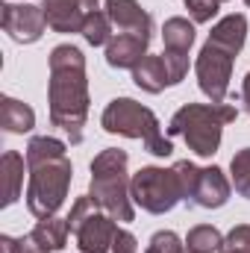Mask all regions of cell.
<instances>
[{
	"label": "cell",
	"mask_w": 250,
	"mask_h": 253,
	"mask_svg": "<svg viewBox=\"0 0 250 253\" xmlns=\"http://www.w3.org/2000/svg\"><path fill=\"white\" fill-rule=\"evenodd\" d=\"M233 65H236V53H230L221 44L206 39V44L197 53L194 74H197V85L209 97V103H224L227 100L230 80H233Z\"/></svg>",
	"instance_id": "9c48e42d"
},
{
	"label": "cell",
	"mask_w": 250,
	"mask_h": 253,
	"mask_svg": "<svg viewBox=\"0 0 250 253\" xmlns=\"http://www.w3.org/2000/svg\"><path fill=\"white\" fill-rule=\"evenodd\" d=\"M209 42H215V44H221L224 50H230V53L239 56L242 47H245V42H248V18H245L242 12H233V15L221 18V21L212 27Z\"/></svg>",
	"instance_id": "2e32d148"
},
{
	"label": "cell",
	"mask_w": 250,
	"mask_h": 253,
	"mask_svg": "<svg viewBox=\"0 0 250 253\" xmlns=\"http://www.w3.org/2000/svg\"><path fill=\"white\" fill-rule=\"evenodd\" d=\"M18 245H21V253H50L39 239H36V236H33V233H27L24 239H18Z\"/></svg>",
	"instance_id": "4316f807"
},
{
	"label": "cell",
	"mask_w": 250,
	"mask_h": 253,
	"mask_svg": "<svg viewBox=\"0 0 250 253\" xmlns=\"http://www.w3.org/2000/svg\"><path fill=\"white\" fill-rule=\"evenodd\" d=\"M174 174L183 189V203H188V206L221 209L233 194V183L227 180V174L218 165L197 168L194 162L180 159V162H174Z\"/></svg>",
	"instance_id": "8992f818"
},
{
	"label": "cell",
	"mask_w": 250,
	"mask_h": 253,
	"mask_svg": "<svg viewBox=\"0 0 250 253\" xmlns=\"http://www.w3.org/2000/svg\"><path fill=\"white\" fill-rule=\"evenodd\" d=\"M33 236H36L50 253H56V251H62V248H68L71 224H68V218H59V215L39 218V224L33 227Z\"/></svg>",
	"instance_id": "d6986e66"
},
{
	"label": "cell",
	"mask_w": 250,
	"mask_h": 253,
	"mask_svg": "<svg viewBox=\"0 0 250 253\" xmlns=\"http://www.w3.org/2000/svg\"><path fill=\"white\" fill-rule=\"evenodd\" d=\"M109 253H138V239L124 230V227H118L115 230V239H112V251Z\"/></svg>",
	"instance_id": "484cf974"
},
{
	"label": "cell",
	"mask_w": 250,
	"mask_h": 253,
	"mask_svg": "<svg viewBox=\"0 0 250 253\" xmlns=\"http://www.w3.org/2000/svg\"><path fill=\"white\" fill-rule=\"evenodd\" d=\"M103 9L115 27V33H135V36H153V18L147 9H141L138 0H103Z\"/></svg>",
	"instance_id": "4fadbf2b"
},
{
	"label": "cell",
	"mask_w": 250,
	"mask_h": 253,
	"mask_svg": "<svg viewBox=\"0 0 250 253\" xmlns=\"http://www.w3.org/2000/svg\"><path fill=\"white\" fill-rule=\"evenodd\" d=\"M0 24L6 36L18 44H36L47 33V18L42 6L33 3H3L0 6Z\"/></svg>",
	"instance_id": "8fae6325"
},
{
	"label": "cell",
	"mask_w": 250,
	"mask_h": 253,
	"mask_svg": "<svg viewBox=\"0 0 250 253\" xmlns=\"http://www.w3.org/2000/svg\"><path fill=\"white\" fill-rule=\"evenodd\" d=\"M242 103H245V109H248V115H250V71L242 80Z\"/></svg>",
	"instance_id": "f1b7e54d"
},
{
	"label": "cell",
	"mask_w": 250,
	"mask_h": 253,
	"mask_svg": "<svg viewBox=\"0 0 250 253\" xmlns=\"http://www.w3.org/2000/svg\"><path fill=\"white\" fill-rule=\"evenodd\" d=\"M80 253H85V251H80Z\"/></svg>",
	"instance_id": "1f68e13d"
},
{
	"label": "cell",
	"mask_w": 250,
	"mask_h": 253,
	"mask_svg": "<svg viewBox=\"0 0 250 253\" xmlns=\"http://www.w3.org/2000/svg\"><path fill=\"white\" fill-rule=\"evenodd\" d=\"M230 174H233V189L250 200V147L236 150V156L230 162Z\"/></svg>",
	"instance_id": "7402d4cb"
},
{
	"label": "cell",
	"mask_w": 250,
	"mask_h": 253,
	"mask_svg": "<svg viewBox=\"0 0 250 253\" xmlns=\"http://www.w3.org/2000/svg\"><path fill=\"white\" fill-rule=\"evenodd\" d=\"M186 253H194V251H186Z\"/></svg>",
	"instance_id": "4dcf8cb0"
},
{
	"label": "cell",
	"mask_w": 250,
	"mask_h": 253,
	"mask_svg": "<svg viewBox=\"0 0 250 253\" xmlns=\"http://www.w3.org/2000/svg\"><path fill=\"white\" fill-rule=\"evenodd\" d=\"M194 24H209L227 0H183Z\"/></svg>",
	"instance_id": "d4e9b609"
},
{
	"label": "cell",
	"mask_w": 250,
	"mask_h": 253,
	"mask_svg": "<svg viewBox=\"0 0 250 253\" xmlns=\"http://www.w3.org/2000/svg\"><path fill=\"white\" fill-rule=\"evenodd\" d=\"M24 171H27V156L18 150H6L0 156V174H3V206H12L21 191H24Z\"/></svg>",
	"instance_id": "e0dca14e"
},
{
	"label": "cell",
	"mask_w": 250,
	"mask_h": 253,
	"mask_svg": "<svg viewBox=\"0 0 250 253\" xmlns=\"http://www.w3.org/2000/svg\"><path fill=\"white\" fill-rule=\"evenodd\" d=\"M218 253H250V224H236L227 236Z\"/></svg>",
	"instance_id": "cb8c5ba5"
},
{
	"label": "cell",
	"mask_w": 250,
	"mask_h": 253,
	"mask_svg": "<svg viewBox=\"0 0 250 253\" xmlns=\"http://www.w3.org/2000/svg\"><path fill=\"white\" fill-rule=\"evenodd\" d=\"M68 224H71V236L77 239V248L85 253H109L112 251V239H115V218L106 215L91 194L77 197L71 212H68Z\"/></svg>",
	"instance_id": "52a82bcc"
},
{
	"label": "cell",
	"mask_w": 250,
	"mask_h": 253,
	"mask_svg": "<svg viewBox=\"0 0 250 253\" xmlns=\"http://www.w3.org/2000/svg\"><path fill=\"white\" fill-rule=\"evenodd\" d=\"M144 253H186V242L174 230H159V233L150 236Z\"/></svg>",
	"instance_id": "603a6c76"
},
{
	"label": "cell",
	"mask_w": 250,
	"mask_h": 253,
	"mask_svg": "<svg viewBox=\"0 0 250 253\" xmlns=\"http://www.w3.org/2000/svg\"><path fill=\"white\" fill-rule=\"evenodd\" d=\"M47 27L59 36H74L83 33L85 18L100 9V0H42Z\"/></svg>",
	"instance_id": "7c38bea8"
},
{
	"label": "cell",
	"mask_w": 250,
	"mask_h": 253,
	"mask_svg": "<svg viewBox=\"0 0 250 253\" xmlns=\"http://www.w3.org/2000/svg\"><path fill=\"white\" fill-rule=\"evenodd\" d=\"M91 47H106L109 42H112V36H115V27H112V21H109V15H106V9H94L88 18H85V24H83V33H80Z\"/></svg>",
	"instance_id": "ffe728a7"
},
{
	"label": "cell",
	"mask_w": 250,
	"mask_h": 253,
	"mask_svg": "<svg viewBox=\"0 0 250 253\" xmlns=\"http://www.w3.org/2000/svg\"><path fill=\"white\" fill-rule=\"evenodd\" d=\"M221 245H224V236L212 224H197L186 236V251H194V253H218Z\"/></svg>",
	"instance_id": "44dd1931"
},
{
	"label": "cell",
	"mask_w": 250,
	"mask_h": 253,
	"mask_svg": "<svg viewBox=\"0 0 250 253\" xmlns=\"http://www.w3.org/2000/svg\"><path fill=\"white\" fill-rule=\"evenodd\" d=\"M129 194L132 203L150 215H165L177 203H183V189L174 168H159V165H147L138 174H132Z\"/></svg>",
	"instance_id": "ba28073f"
},
{
	"label": "cell",
	"mask_w": 250,
	"mask_h": 253,
	"mask_svg": "<svg viewBox=\"0 0 250 253\" xmlns=\"http://www.w3.org/2000/svg\"><path fill=\"white\" fill-rule=\"evenodd\" d=\"M236 118L239 109L230 103H186L171 115L168 135H180L191 153L212 159L221 147L224 126L233 124Z\"/></svg>",
	"instance_id": "3957f363"
},
{
	"label": "cell",
	"mask_w": 250,
	"mask_h": 253,
	"mask_svg": "<svg viewBox=\"0 0 250 253\" xmlns=\"http://www.w3.org/2000/svg\"><path fill=\"white\" fill-rule=\"evenodd\" d=\"M132 83H135L141 91H147V94L165 91V88L171 85V71H168L165 56H162V53H159V56L147 53L141 62L132 68Z\"/></svg>",
	"instance_id": "9a60e30c"
},
{
	"label": "cell",
	"mask_w": 250,
	"mask_h": 253,
	"mask_svg": "<svg viewBox=\"0 0 250 253\" xmlns=\"http://www.w3.org/2000/svg\"><path fill=\"white\" fill-rule=\"evenodd\" d=\"M50 121L68 132L71 144H83V126L88 121V77L85 56L74 44H56L50 50V83H47Z\"/></svg>",
	"instance_id": "6da1fadb"
},
{
	"label": "cell",
	"mask_w": 250,
	"mask_h": 253,
	"mask_svg": "<svg viewBox=\"0 0 250 253\" xmlns=\"http://www.w3.org/2000/svg\"><path fill=\"white\" fill-rule=\"evenodd\" d=\"M245 3H248V6H250V0H245Z\"/></svg>",
	"instance_id": "f546056e"
},
{
	"label": "cell",
	"mask_w": 250,
	"mask_h": 253,
	"mask_svg": "<svg viewBox=\"0 0 250 253\" xmlns=\"http://www.w3.org/2000/svg\"><path fill=\"white\" fill-rule=\"evenodd\" d=\"M0 251L3 253H21V245H18V239H12V236H0Z\"/></svg>",
	"instance_id": "83f0119b"
},
{
	"label": "cell",
	"mask_w": 250,
	"mask_h": 253,
	"mask_svg": "<svg viewBox=\"0 0 250 253\" xmlns=\"http://www.w3.org/2000/svg\"><path fill=\"white\" fill-rule=\"evenodd\" d=\"M100 126L109 135H124V138H141V144L147 147V153L153 156H171L174 144L171 138L162 135L159 129V118L153 115V109L141 106L132 97H115L106 103L103 115H100Z\"/></svg>",
	"instance_id": "5b68a950"
},
{
	"label": "cell",
	"mask_w": 250,
	"mask_h": 253,
	"mask_svg": "<svg viewBox=\"0 0 250 253\" xmlns=\"http://www.w3.org/2000/svg\"><path fill=\"white\" fill-rule=\"evenodd\" d=\"M0 126L12 135H24L36 126V112L30 103L15 97H0Z\"/></svg>",
	"instance_id": "ac0fdd59"
},
{
	"label": "cell",
	"mask_w": 250,
	"mask_h": 253,
	"mask_svg": "<svg viewBox=\"0 0 250 253\" xmlns=\"http://www.w3.org/2000/svg\"><path fill=\"white\" fill-rule=\"evenodd\" d=\"M129 156L121 147H106L91 159V183H88V194L91 200L112 215L115 221H132L135 218V203L129 194V174H126Z\"/></svg>",
	"instance_id": "277c9868"
},
{
	"label": "cell",
	"mask_w": 250,
	"mask_h": 253,
	"mask_svg": "<svg viewBox=\"0 0 250 253\" xmlns=\"http://www.w3.org/2000/svg\"><path fill=\"white\" fill-rule=\"evenodd\" d=\"M147 47H150V39L147 36H135V33H115L112 42L106 44V62L109 68H126L132 71L135 65L147 56Z\"/></svg>",
	"instance_id": "5bb4252c"
},
{
	"label": "cell",
	"mask_w": 250,
	"mask_h": 253,
	"mask_svg": "<svg viewBox=\"0 0 250 253\" xmlns=\"http://www.w3.org/2000/svg\"><path fill=\"white\" fill-rule=\"evenodd\" d=\"M162 42H165L162 56L171 71V85H180L188 74V50L194 44V21H188L183 15L168 18L162 27Z\"/></svg>",
	"instance_id": "30bf717a"
},
{
	"label": "cell",
	"mask_w": 250,
	"mask_h": 253,
	"mask_svg": "<svg viewBox=\"0 0 250 253\" xmlns=\"http://www.w3.org/2000/svg\"><path fill=\"white\" fill-rule=\"evenodd\" d=\"M27 209L36 218H50L62 209L74 165L68 159V144L53 135H33L27 141Z\"/></svg>",
	"instance_id": "7a4b0ae2"
}]
</instances>
